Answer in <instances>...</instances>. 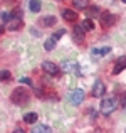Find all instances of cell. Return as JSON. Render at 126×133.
<instances>
[{"instance_id": "3957f363", "label": "cell", "mask_w": 126, "mask_h": 133, "mask_svg": "<svg viewBox=\"0 0 126 133\" xmlns=\"http://www.w3.org/2000/svg\"><path fill=\"white\" fill-rule=\"evenodd\" d=\"M84 91L82 89H74L71 94H69V103L71 104H74V106H78V104H81L82 103V99H84Z\"/></svg>"}, {"instance_id": "5bb4252c", "label": "cell", "mask_w": 126, "mask_h": 133, "mask_svg": "<svg viewBox=\"0 0 126 133\" xmlns=\"http://www.w3.org/2000/svg\"><path fill=\"white\" fill-rule=\"evenodd\" d=\"M72 3H74L76 9H87L89 7V0H72Z\"/></svg>"}, {"instance_id": "5b68a950", "label": "cell", "mask_w": 126, "mask_h": 133, "mask_svg": "<svg viewBox=\"0 0 126 133\" xmlns=\"http://www.w3.org/2000/svg\"><path fill=\"white\" fill-rule=\"evenodd\" d=\"M42 69H44L47 74H52V76L59 74V66H57V64H54V62H51V61L42 62Z\"/></svg>"}, {"instance_id": "9a60e30c", "label": "cell", "mask_w": 126, "mask_h": 133, "mask_svg": "<svg viewBox=\"0 0 126 133\" xmlns=\"http://www.w3.org/2000/svg\"><path fill=\"white\" fill-rule=\"evenodd\" d=\"M24 121H25V123H36L37 121V113H25L24 115Z\"/></svg>"}, {"instance_id": "9c48e42d", "label": "cell", "mask_w": 126, "mask_h": 133, "mask_svg": "<svg viewBox=\"0 0 126 133\" xmlns=\"http://www.w3.org/2000/svg\"><path fill=\"white\" fill-rule=\"evenodd\" d=\"M62 17H64L67 22H74V20H78V14H76L74 10H71V9H64V10H62Z\"/></svg>"}, {"instance_id": "484cf974", "label": "cell", "mask_w": 126, "mask_h": 133, "mask_svg": "<svg viewBox=\"0 0 126 133\" xmlns=\"http://www.w3.org/2000/svg\"><path fill=\"white\" fill-rule=\"evenodd\" d=\"M2 30H3V29H0V32H2Z\"/></svg>"}, {"instance_id": "8fae6325", "label": "cell", "mask_w": 126, "mask_h": 133, "mask_svg": "<svg viewBox=\"0 0 126 133\" xmlns=\"http://www.w3.org/2000/svg\"><path fill=\"white\" fill-rule=\"evenodd\" d=\"M86 10V15H87V19H93V17H96L97 14H99V7H87V9H84Z\"/></svg>"}, {"instance_id": "7c38bea8", "label": "cell", "mask_w": 126, "mask_h": 133, "mask_svg": "<svg viewBox=\"0 0 126 133\" xmlns=\"http://www.w3.org/2000/svg\"><path fill=\"white\" fill-rule=\"evenodd\" d=\"M62 69L67 71V72H71V71H74V69H79V66H78V62L69 61V62H64V64H62Z\"/></svg>"}, {"instance_id": "6da1fadb", "label": "cell", "mask_w": 126, "mask_h": 133, "mask_svg": "<svg viewBox=\"0 0 126 133\" xmlns=\"http://www.w3.org/2000/svg\"><path fill=\"white\" fill-rule=\"evenodd\" d=\"M12 101L15 104H19V106H24V104L29 101V98H30V94H29V91H27L25 88H15L12 91Z\"/></svg>"}, {"instance_id": "ac0fdd59", "label": "cell", "mask_w": 126, "mask_h": 133, "mask_svg": "<svg viewBox=\"0 0 126 133\" xmlns=\"http://www.w3.org/2000/svg\"><path fill=\"white\" fill-rule=\"evenodd\" d=\"M54 47H55V41L52 39V37H49V39L44 42V49H45V51H52Z\"/></svg>"}, {"instance_id": "7402d4cb", "label": "cell", "mask_w": 126, "mask_h": 133, "mask_svg": "<svg viewBox=\"0 0 126 133\" xmlns=\"http://www.w3.org/2000/svg\"><path fill=\"white\" fill-rule=\"evenodd\" d=\"M64 34H66V29H59V30H57V32H55V34H54V36H52V39H54V41H55V42H57V41H59V39H61V37H62V36H64Z\"/></svg>"}, {"instance_id": "277c9868", "label": "cell", "mask_w": 126, "mask_h": 133, "mask_svg": "<svg viewBox=\"0 0 126 133\" xmlns=\"http://www.w3.org/2000/svg\"><path fill=\"white\" fill-rule=\"evenodd\" d=\"M99 19H101V25L103 27H111L116 22V15H113V14H109V12H103L99 15Z\"/></svg>"}, {"instance_id": "44dd1931", "label": "cell", "mask_w": 126, "mask_h": 133, "mask_svg": "<svg viewBox=\"0 0 126 133\" xmlns=\"http://www.w3.org/2000/svg\"><path fill=\"white\" fill-rule=\"evenodd\" d=\"M42 131H51V128L45 125H36L34 127V133H42Z\"/></svg>"}, {"instance_id": "603a6c76", "label": "cell", "mask_w": 126, "mask_h": 133, "mask_svg": "<svg viewBox=\"0 0 126 133\" xmlns=\"http://www.w3.org/2000/svg\"><path fill=\"white\" fill-rule=\"evenodd\" d=\"M2 20H3V22H9V20H10V14L9 12H3L2 14Z\"/></svg>"}, {"instance_id": "2e32d148", "label": "cell", "mask_w": 126, "mask_h": 133, "mask_svg": "<svg viewBox=\"0 0 126 133\" xmlns=\"http://www.w3.org/2000/svg\"><path fill=\"white\" fill-rule=\"evenodd\" d=\"M111 52V47H103V49H93L94 56H108Z\"/></svg>"}, {"instance_id": "e0dca14e", "label": "cell", "mask_w": 126, "mask_h": 133, "mask_svg": "<svg viewBox=\"0 0 126 133\" xmlns=\"http://www.w3.org/2000/svg\"><path fill=\"white\" fill-rule=\"evenodd\" d=\"M81 27H82L84 30H94V22L91 19H86V20H82Z\"/></svg>"}, {"instance_id": "d4e9b609", "label": "cell", "mask_w": 126, "mask_h": 133, "mask_svg": "<svg viewBox=\"0 0 126 133\" xmlns=\"http://www.w3.org/2000/svg\"><path fill=\"white\" fill-rule=\"evenodd\" d=\"M121 2H123V3H126V0H121Z\"/></svg>"}, {"instance_id": "d6986e66", "label": "cell", "mask_w": 126, "mask_h": 133, "mask_svg": "<svg viewBox=\"0 0 126 133\" xmlns=\"http://www.w3.org/2000/svg\"><path fill=\"white\" fill-rule=\"evenodd\" d=\"M10 79H12V74H10V71H7V69L0 71V81H10Z\"/></svg>"}, {"instance_id": "cb8c5ba5", "label": "cell", "mask_w": 126, "mask_h": 133, "mask_svg": "<svg viewBox=\"0 0 126 133\" xmlns=\"http://www.w3.org/2000/svg\"><path fill=\"white\" fill-rule=\"evenodd\" d=\"M20 83H24V84H27V86H32V81H30L29 78H22V79H20Z\"/></svg>"}, {"instance_id": "ffe728a7", "label": "cell", "mask_w": 126, "mask_h": 133, "mask_svg": "<svg viewBox=\"0 0 126 133\" xmlns=\"http://www.w3.org/2000/svg\"><path fill=\"white\" fill-rule=\"evenodd\" d=\"M55 17L54 15H49V17H44V20H42V22H44V25H54L55 24Z\"/></svg>"}, {"instance_id": "8992f818", "label": "cell", "mask_w": 126, "mask_h": 133, "mask_svg": "<svg viewBox=\"0 0 126 133\" xmlns=\"http://www.w3.org/2000/svg\"><path fill=\"white\" fill-rule=\"evenodd\" d=\"M104 93H106V86H104L103 81H96L93 86V96L94 98H99V96H104Z\"/></svg>"}, {"instance_id": "4fadbf2b", "label": "cell", "mask_w": 126, "mask_h": 133, "mask_svg": "<svg viewBox=\"0 0 126 133\" xmlns=\"http://www.w3.org/2000/svg\"><path fill=\"white\" fill-rule=\"evenodd\" d=\"M40 2H39V0H30V2H29V9L30 10H32V12L34 14H37V12H40Z\"/></svg>"}, {"instance_id": "ba28073f", "label": "cell", "mask_w": 126, "mask_h": 133, "mask_svg": "<svg viewBox=\"0 0 126 133\" xmlns=\"http://www.w3.org/2000/svg\"><path fill=\"white\" fill-rule=\"evenodd\" d=\"M72 37H74V41L78 44H81L82 41H84V29H82L81 25L74 27V30H72Z\"/></svg>"}, {"instance_id": "30bf717a", "label": "cell", "mask_w": 126, "mask_h": 133, "mask_svg": "<svg viewBox=\"0 0 126 133\" xmlns=\"http://www.w3.org/2000/svg\"><path fill=\"white\" fill-rule=\"evenodd\" d=\"M19 29H22V20L19 17H13L9 24V30H19Z\"/></svg>"}, {"instance_id": "52a82bcc", "label": "cell", "mask_w": 126, "mask_h": 133, "mask_svg": "<svg viewBox=\"0 0 126 133\" xmlns=\"http://www.w3.org/2000/svg\"><path fill=\"white\" fill-rule=\"evenodd\" d=\"M124 69H126V57L123 56V57H120L116 61V64H114V68H113V74H120Z\"/></svg>"}, {"instance_id": "7a4b0ae2", "label": "cell", "mask_w": 126, "mask_h": 133, "mask_svg": "<svg viewBox=\"0 0 126 133\" xmlns=\"http://www.w3.org/2000/svg\"><path fill=\"white\" fill-rule=\"evenodd\" d=\"M118 98H114V96H109V98H104L103 101H101V113H104V115H109V113H113L114 110H116V106H118Z\"/></svg>"}]
</instances>
